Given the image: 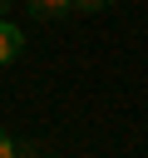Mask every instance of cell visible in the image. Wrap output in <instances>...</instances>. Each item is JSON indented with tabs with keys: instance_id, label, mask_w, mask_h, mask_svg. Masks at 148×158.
<instances>
[{
	"instance_id": "cell-1",
	"label": "cell",
	"mask_w": 148,
	"mask_h": 158,
	"mask_svg": "<svg viewBox=\"0 0 148 158\" xmlns=\"http://www.w3.org/2000/svg\"><path fill=\"white\" fill-rule=\"evenodd\" d=\"M30 5V15L35 20H59V15H69L74 10V0H25Z\"/></svg>"
},
{
	"instance_id": "cell-2",
	"label": "cell",
	"mask_w": 148,
	"mask_h": 158,
	"mask_svg": "<svg viewBox=\"0 0 148 158\" xmlns=\"http://www.w3.org/2000/svg\"><path fill=\"white\" fill-rule=\"evenodd\" d=\"M20 44H25V40H20V30L0 20V64H15V59H20Z\"/></svg>"
},
{
	"instance_id": "cell-3",
	"label": "cell",
	"mask_w": 148,
	"mask_h": 158,
	"mask_svg": "<svg viewBox=\"0 0 148 158\" xmlns=\"http://www.w3.org/2000/svg\"><path fill=\"white\" fill-rule=\"evenodd\" d=\"M113 0H74V10H89V15H99V10H109Z\"/></svg>"
},
{
	"instance_id": "cell-4",
	"label": "cell",
	"mask_w": 148,
	"mask_h": 158,
	"mask_svg": "<svg viewBox=\"0 0 148 158\" xmlns=\"http://www.w3.org/2000/svg\"><path fill=\"white\" fill-rule=\"evenodd\" d=\"M0 158H15V143H10V133L0 128Z\"/></svg>"
},
{
	"instance_id": "cell-5",
	"label": "cell",
	"mask_w": 148,
	"mask_h": 158,
	"mask_svg": "<svg viewBox=\"0 0 148 158\" xmlns=\"http://www.w3.org/2000/svg\"><path fill=\"white\" fill-rule=\"evenodd\" d=\"M10 5H15V0H0V15H5V10H10Z\"/></svg>"
},
{
	"instance_id": "cell-6",
	"label": "cell",
	"mask_w": 148,
	"mask_h": 158,
	"mask_svg": "<svg viewBox=\"0 0 148 158\" xmlns=\"http://www.w3.org/2000/svg\"><path fill=\"white\" fill-rule=\"evenodd\" d=\"M44 158H54V153H44Z\"/></svg>"
}]
</instances>
